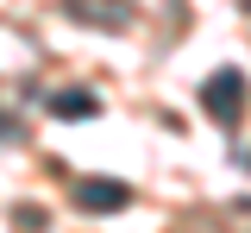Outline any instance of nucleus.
Wrapping results in <instances>:
<instances>
[{
    "mask_svg": "<svg viewBox=\"0 0 251 233\" xmlns=\"http://www.w3.org/2000/svg\"><path fill=\"white\" fill-rule=\"evenodd\" d=\"M50 107H57V114H94V101H88V95H57Z\"/></svg>",
    "mask_w": 251,
    "mask_h": 233,
    "instance_id": "7ed1b4c3",
    "label": "nucleus"
},
{
    "mask_svg": "<svg viewBox=\"0 0 251 233\" xmlns=\"http://www.w3.org/2000/svg\"><path fill=\"white\" fill-rule=\"evenodd\" d=\"M239 107H245V76H239V69L214 76V82H207V114H214V120H239Z\"/></svg>",
    "mask_w": 251,
    "mask_h": 233,
    "instance_id": "f257e3e1",
    "label": "nucleus"
},
{
    "mask_svg": "<svg viewBox=\"0 0 251 233\" xmlns=\"http://www.w3.org/2000/svg\"><path fill=\"white\" fill-rule=\"evenodd\" d=\"M75 202L94 208V214H113V208L132 202V189H126V183H107V176H82V183H75Z\"/></svg>",
    "mask_w": 251,
    "mask_h": 233,
    "instance_id": "f03ea898",
    "label": "nucleus"
}]
</instances>
